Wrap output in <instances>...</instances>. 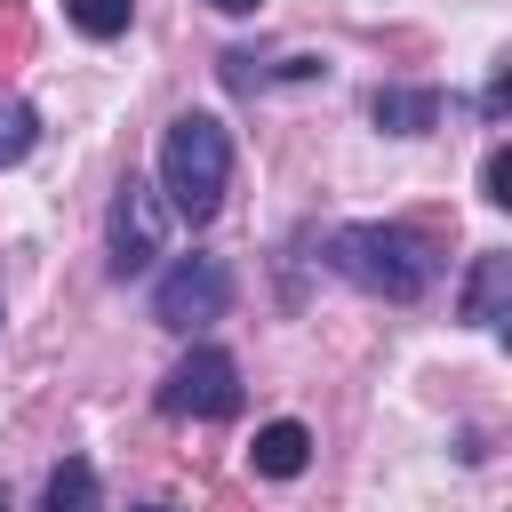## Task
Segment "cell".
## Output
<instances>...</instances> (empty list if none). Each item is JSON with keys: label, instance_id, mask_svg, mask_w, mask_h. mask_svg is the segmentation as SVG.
<instances>
[{"label": "cell", "instance_id": "obj_1", "mask_svg": "<svg viewBox=\"0 0 512 512\" xmlns=\"http://www.w3.org/2000/svg\"><path fill=\"white\" fill-rule=\"evenodd\" d=\"M328 264H336L352 288L384 296V304H416V296L440 280L432 240L408 232V224H336V232H328Z\"/></svg>", "mask_w": 512, "mask_h": 512}, {"label": "cell", "instance_id": "obj_2", "mask_svg": "<svg viewBox=\"0 0 512 512\" xmlns=\"http://www.w3.org/2000/svg\"><path fill=\"white\" fill-rule=\"evenodd\" d=\"M224 184H232V136L216 112H176L168 136H160V192L184 224H208L224 208Z\"/></svg>", "mask_w": 512, "mask_h": 512}, {"label": "cell", "instance_id": "obj_3", "mask_svg": "<svg viewBox=\"0 0 512 512\" xmlns=\"http://www.w3.org/2000/svg\"><path fill=\"white\" fill-rule=\"evenodd\" d=\"M160 408L168 416H200V424L240 416V368H232V352L224 344H192L176 360V376L160 384Z\"/></svg>", "mask_w": 512, "mask_h": 512}, {"label": "cell", "instance_id": "obj_4", "mask_svg": "<svg viewBox=\"0 0 512 512\" xmlns=\"http://www.w3.org/2000/svg\"><path fill=\"white\" fill-rule=\"evenodd\" d=\"M224 304H232V272L216 256H176L152 288L160 328H208V320H224Z\"/></svg>", "mask_w": 512, "mask_h": 512}, {"label": "cell", "instance_id": "obj_5", "mask_svg": "<svg viewBox=\"0 0 512 512\" xmlns=\"http://www.w3.org/2000/svg\"><path fill=\"white\" fill-rule=\"evenodd\" d=\"M112 272L120 280H136L152 256H160V232H168V208H160V192L144 184V176H128L120 184V200H112Z\"/></svg>", "mask_w": 512, "mask_h": 512}, {"label": "cell", "instance_id": "obj_6", "mask_svg": "<svg viewBox=\"0 0 512 512\" xmlns=\"http://www.w3.org/2000/svg\"><path fill=\"white\" fill-rule=\"evenodd\" d=\"M504 304H512V256L488 248V256L472 264V280H464V320H472V328H504Z\"/></svg>", "mask_w": 512, "mask_h": 512}, {"label": "cell", "instance_id": "obj_7", "mask_svg": "<svg viewBox=\"0 0 512 512\" xmlns=\"http://www.w3.org/2000/svg\"><path fill=\"white\" fill-rule=\"evenodd\" d=\"M368 120H376L384 136H424V128L440 120V88H376V96H368Z\"/></svg>", "mask_w": 512, "mask_h": 512}, {"label": "cell", "instance_id": "obj_8", "mask_svg": "<svg viewBox=\"0 0 512 512\" xmlns=\"http://www.w3.org/2000/svg\"><path fill=\"white\" fill-rule=\"evenodd\" d=\"M248 464H256L264 480H296V472L312 464V432L280 416V424H264V432H256V448H248Z\"/></svg>", "mask_w": 512, "mask_h": 512}, {"label": "cell", "instance_id": "obj_9", "mask_svg": "<svg viewBox=\"0 0 512 512\" xmlns=\"http://www.w3.org/2000/svg\"><path fill=\"white\" fill-rule=\"evenodd\" d=\"M40 512H96V464L88 456H64L40 488Z\"/></svg>", "mask_w": 512, "mask_h": 512}, {"label": "cell", "instance_id": "obj_10", "mask_svg": "<svg viewBox=\"0 0 512 512\" xmlns=\"http://www.w3.org/2000/svg\"><path fill=\"white\" fill-rule=\"evenodd\" d=\"M32 136H40V112H32L16 88H0V168H16V160L32 152Z\"/></svg>", "mask_w": 512, "mask_h": 512}, {"label": "cell", "instance_id": "obj_11", "mask_svg": "<svg viewBox=\"0 0 512 512\" xmlns=\"http://www.w3.org/2000/svg\"><path fill=\"white\" fill-rule=\"evenodd\" d=\"M64 16H72L88 40H120L128 16H136V0H64Z\"/></svg>", "mask_w": 512, "mask_h": 512}, {"label": "cell", "instance_id": "obj_12", "mask_svg": "<svg viewBox=\"0 0 512 512\" xmlns=\"http://www.w3.org/2000/svg\"><path fill=\"white\" fill-rule=\"evenodd\" d=\"M480 200H496V208L512 200V152H504V144H496V152H488V168H480Z\"/></svg>", "mask_w": 512, "mask_h": 512}, {"label": "cell", "instance_id": "obj_13", "mask_svg": "<svg viewBox=\"0 0 512 512\" xmlns=\"http://www.w3.org/2000/svg\"><path fill=\"white\" fill-rule=\"evenodd\" d=\"M504 104H512V88H504V72H496V80H488V96H480V112H488V120H504Z\"/></svg>", "mask_w": 512, "mask_h": 512}, {"label": "cell", "instance_id": "obj_14", "mask_svg": "<svg viewBox=\"0 0 512 512\" xmlns=\"http://www.w3.org/2000/svg\"><path fill=\"white\" fill-rule=\"evenodd\" d=\"M208 8H224V16H248V8H264V0H208Z\"/></svg>", "mask_w": 512, "mask_h": 512}, {"label": "cell", "instance_id": "obj_15", "mask_svg": "<svg viewBox=\"0 0 512 512\" xmlns=\"http://www.w3.org/2000/svg\"><path fill=\"white\" fill-rule=\"evenodd\" d=\"M0 512H8V504H0Z\"/></svg>", "mask_w": 512, "mask_h": 512}]
</instances>
